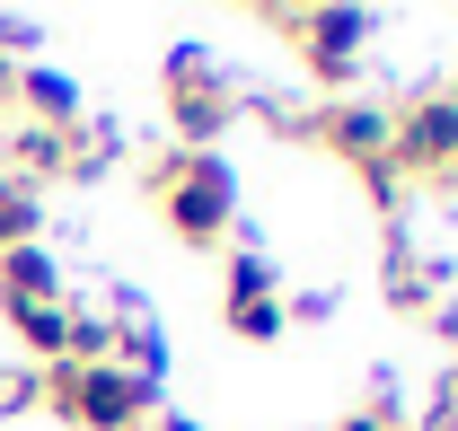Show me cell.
<instances>
[{"label":"cell","mask_w":458,"mask_h":431,"mask_svg":"<svg viewBox=\"0 0 458 431\" xmlns=\"http://www.w3.org/2000/svg\"><path fill=\"white\" fill-rule=\"evenodd\" d=\"M36 300H71L62 291V265L45 247H9L0 256V308H36Z\"/></svg>","instance_id":"obj_9"},{"label":"cell","mask_w":458,"mask_h":431,"mask_svg":"<svg viewBox=\"0 0 458 431\" xmlns=\"http://www.w3.org/2000/svg\"><path fill=\"white\" fill-rule=\"evenodd\" d=\"M36 396L80 431H141L159 405V387L132 378L123 361H54V370H36Z\"/></svg>","instance_id":"obj_2"},{"label":"cell","mask_w":458,"mask_h":431,"mask_svg":"<svg viewBox=\"0 0 458 431\" xmlns=\"http://www.w3.org/2000/svg\"><path fill=\"white\" fill-rule=\"evenodd\" d=\"M283 325H291V308H283V300H256V308H229V334H238V343H274Z\"/></svg>","instance_id":"obj_13"},{"label":"cell","mask_w":458,"mask_h":431,"mask_svg":"<svg viewBox=\"0 0 458 431\" xmlns=\"http://www.w3.org/2000/svg\"><path fill=\"white\" fill-rule=\"evenodd\" d=\"M379 291H388V308H405V317H441V291H450V273H441V256L388 247V265H379Z\"/></svg>","instance_id":"obj_7"},{"label":"cell","mask_w":458,"mask_h":431,"mask_svg":"<svg viewBox=\"0 0 458 431\" xmlns=\"http://www.w3.org/2000/svg\"><path fill=\"white\" fill-rule=\"evenodd\" d=\"M9 247H36V185L0 176V256Z\"/></svg>","instance_id":"obj_12"},{"label":"cell","mask_w":458,"mask_h":431,"mask_svg":"<svg viewBox=\"0 0 458 431\" xmlns=\"http://www.w3.org/2000/svg\"><path fill=\"white\" fill-rule=\"evenodd\" d=\"M318 141L361 176V167H379L397 150V106H379V97H327L318 106Z\"/></svg>","instance_id":"obj_5"},{"label":"cell","mask_w":458,"mask_h":431,"mask_svg":"<svg viewBox=\"0 0 458 431\" xmlns=\"http://www.w3.org/2000/svg\"><path fill=\"white\" fill-rule=\"evenodd\" d=\"M9 325H18V343L54 370V361H71V300H36V308H9Z\"/></svg>","instance_id":"obj_10"},{"label":"cell","mask_w":458,"mask_h":431,"mask_svg":"<svg viewBox=\"0 0 458 431\" xmlns=\"http://www.w3.org/2000/svg\"><path fill=\"white\" fill-rule=\"evenodd\" d=\"M256 300H283V273L265 265L256 247H229V273H221V308H256Z\"/></svg>","instance_id":"obj_11"},{"label":"cell","mask_w":458,"mask_h":431,"mask_svg":"<svg viewBox=\"0 0 458 431\" xmlns=\"http://www.w3.org/2000/svg\"><path fill=\"white\" fill-rule=\"evenodd\" d=\"M159 97H168V123H176V150H212L238 114V89L229 71L212 62V45H168L159 62Z\"/></svg>","instance_id":"obj_4"},{"label":"cell","mask_w":458,"mask_h":431,"mask_svg":"<svg viewBox=\"0 0 458 431\" xmlns=\"http://www.w3.org/2000/svg\"><path fill=\"white\" fill-rule=\"evenodd\" d=\"M388 159H397L405 176H441V167L458 159V97H450V89L397 106V150H388Z\"/></svg>","instance_id":"obj_6"},{"label":"cell","mask_w":458,"mask_h":431,"mask_svg":"<svg viewBox=\"0 0 458 431\" xmlns=\"http://www.w3.org/2000/svg\"><path fill=\"white\" fill-rule=\"evenodd\" d=\"M150 203L185 247H221L238 220V176L221 150H159L150 159Z\"/></svg>","instance_id":"obj_1"},{"label":"cell","mask_w":458,"mask_h":431,"mask_svg":"<svg viewBox=\"0 0 458 431\" xmlns=\"http://www.w3.org/2000/svg\"><path fill=\"white\" fill-rule=\"evenodd\" d=\"M159 431H203V423H185V414H159Z\"/></svg>","instance_id":"obj_15"},{"label":"cell","mask_w":458,"mask_h":431,"mask_svg":"<svg viewBox=\"0 0 458 431\" xmlns=\"http://www.w3.org/2000/svg\"><path fill=\"white\" fill-rule=\"evenodd\" d=\"M265 27L291 36L300 71L335 97H352V80L370 71V9H265Z\"/></svg>","instance_id":"obj_3"},{"label":"cell","mask_w":458,"mask_h":431,"mask_svg":"<svg viewBox=\"0 0 458 431\" xmlns=\"http://www.w3.org/2000/svg\"><path fill=\"white\" fill-rule=\"evenodd\" d=\"M0 176H18V185H45V176H71V132H54V123H18L9 141H0Z\"/></svg>","instance_id":"obj_8"},{"label":"cell","mask_w":458,"mask_h":431,"mask_svg":"<svg viewBox=\"0 0 458 431\" xmlns=\"http://www.w3.org/2000/svg\"><path fill=\"white\" fill-rule=\"evenodd\" d=\"M335 431H405V396H388V387H379V396H370V405H352Z\"/></svg>","instance_id":"obj_14"},{"label":"cell","mask_w":458,"mask_h":431,"mask_svg":"<svg viewBox=\"0 0 458 431\" xmlns=\"http://www.w3.org/2000/svg\"><path fill=\"white\" fill-rule=\"evenodd\" d=\"M432 185H450V194H458V159H450V167H441V176H432Z\"/></svg>","instance_id":"obj_16"}]
</instances>
